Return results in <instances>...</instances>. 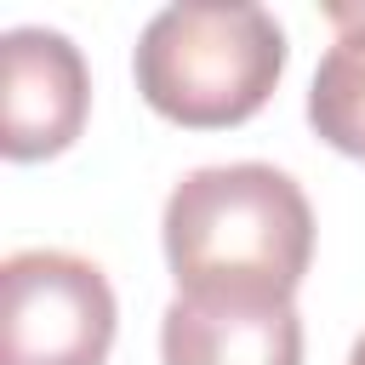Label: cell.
<instances>
[{
  "instance_id": "6da1fadb",
  "label": "cell",
  "mask_w": 365,
  "mask_h": 365,
  "mask_svg": "<svg viewBox=\"0 0 365 365\" xmlns=\"http://www.w3.org/2000/svg\"><path fill=\"white\" fill-rule=\"evenodd\" d=\"M160 240L177 297L291 302L314 262V205L279 165H200L171 188Z\"/></svg>"
},
{
  "instance_id": "7a4b0ae2",
  "label": "cell",
  "mask_w": 365,
  "mask_h": 365,
  "mask_svg": "<svg viewBox=\"0 0 365 365\" xmlns=\"http://www.w3.org/2000/svg\"><path fill=\"white\" fill-rule=\"evenodd\" d=\"M285 29L251 0H182L143 23L131 74L143 103L188 131L245 125L285 74Z\"/></svg>"
},
{
  "instance_id": "3957f363",
  "label": "cell",
  "mask_w": 365,
  "mask_h": 365,
  "mask_svg": "<svg viewBox=\"0 0 365 365\" xmlns=\"http://www.w3.org/2000/svg\"><path fill=\"white\" fill-rule=\"evenodd\" d=\"M114 285L74 251H11L0 262V365H108Z\"/></svg>"
},
{
  "instance_id": "277c9868",
  "label": "cell",
  "mask_w": 365,
  "mask_h": 365,
  "mask_svg": "<svg viewBox=\"0 0 365 365\" xmlns=\"http://www.w3.org/2000/svg\"><path fill=\"white\" fill-rule=\"evenodd\" d=\"M6 91H0V154L29 165L63 154L91 114V74L68 34L57 29H6L0 40Z\"/></svg>"
},
{
  "instance_id": "5b68a950",
  "label": "cell",
  "mask_w": 365,
  "mask_h": 365,
  "mask_svg": "<svg viewBox=\"0 0 365 365\" xmlns=\"http://www.w3.org/2000/svg\"><path fill=\"white\" fill-rule=\"evenodd\" d=\"M165 365H302L297 302H200L171 297L160 314Z\"/></svg>"
},
{
  "instance_id": "8992f818",
  "label": "cell",
  "mask_w": 365,
  "mask_h": 365,
  "mask_svg": "<svg viewBox=\"0 0 365 365\" xmlns=\"http://www.w3.org/2000/svg\"><path fill=\"white\" fill-rule=\"evenodd\" d=\"M336 40L308 86V125L348 160H365V6H325Z\"/></svg>"
},
{
  "instance_id": "52a82bcc",
  "label": "cell",
  "mask_w": 365,
  "mask_h": 365,
  "mask_svg": "<svg viewBox=\"0 0 365 365\" xmlns=\"http://www.w3.org/2000/svg\"><path fill=\"white\" fill-rule=\"evenodd\" d=\"M348 365H365V336H359V342L348 348Z\"/></svg>"
}]
</instances>
